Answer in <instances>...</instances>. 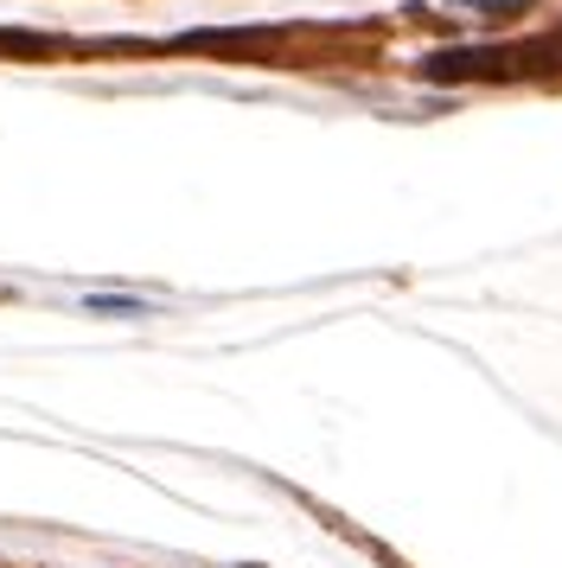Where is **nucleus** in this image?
I'll return each instance as SVG.
<instances>
[{"label":"nucleus","instance_id":"1","mask_svg":"<svg viewBox=\"0 0 562 568\" xmlns=\"http://www.w3.org/2000/svg\"><path fill=\"white\" fill-rule=\"evenodd\" d=\"M0 52H20V58H46L58 52L51 39H32V32H0Z\"/></svg>","mask_w":562,"mask_h":568}]
</instances>
